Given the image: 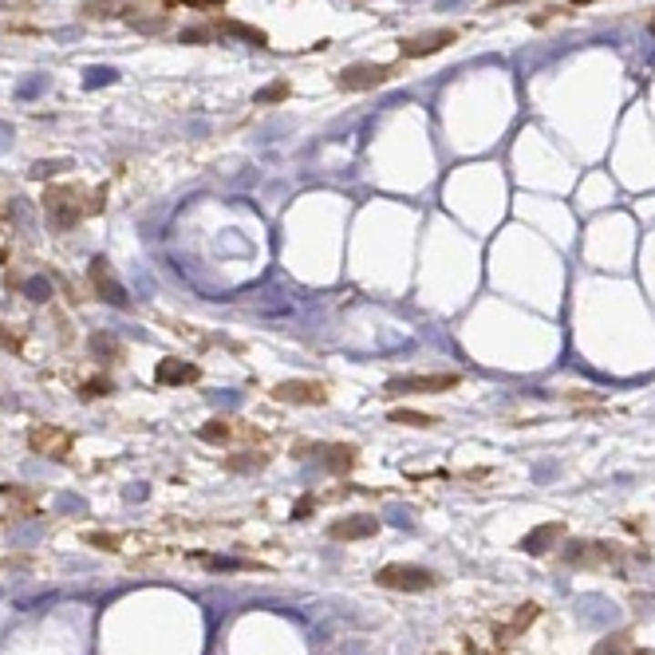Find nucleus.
Returning a JSON list of instances; mask_svg holds the SVG:
<instances>
[{
  "instance_id": "13",
  "label": "nucleus",
  "mask_w": 655,
  "mask_h": 655,
  "mask_svg": "<svg viewBox=\"0 0 655 655\" xmlns=\"http://www.w3.org/2000/svg\"><path fill=\"white\" fill-rule=\"evenodd\" d=\"M320 462L332 470V474H348L352 466H355V458H360V450L355 446H348V443H332V446H320Z\"/></svg>"
},
{
  "instance_id": "17",
  "label": "nucleus",
  "mask_w": 655,
  "mask_h": 655,
  "mask_svg": "<svg viewBox=\"0 0 655 655\" xmlns=\"http://www.w3.org/2000/svg\"><path fill=\"white\" fill-rule=\"evenodd\" d=\"M233 431H237V426H233V423H225V419H218V423H206V426H201V431H198V435H201V438H206V443H225V438H233Z\"/></svg>"
},
{
  "instance_id": "1",
  "label": "nucleus",
  "mask_w": 655,
  "mask_h": 655,
  "mask_svg": "<svg viewBox=\"0 0 655 655\" xmlns=\"http://www.w3.org/2000/svg\"><path fill=\"white\" fill-rule=\"evenodd\" d=\"M44 210L59 230H67V225H76L87 218V213L99 210V198H87V189H79V186H52V189H44Z\"/></svg>"
},
{
  "instance_id": "2",
  "label": "nucleus",
  "mask_w": 655,
  "mask_h": 655,
  "mask_svg": "<svg viewBox=\"0 0 655 655\" xmlns=\"http://www.w3.org/2000/svg\"><path fill=\"white\" fill-rule=\"evenodd\" d=\"M375 585L379 588H391V592H431L443 585V577L435 568H423V565H407V561H391L375 573Z\"/></svg>"
},
{
  "instance_id": "9",
  "label": "nucleus",
  "mask_w": 655,
  "mask_h": 655,
  "mask_svg": "<svg viewBox=\"0 0 655 655\" xmlns=\"http://www.w3.org/2000/svg\"><path fill=\"white\" fill-rule=\"evenodd\" d=\"M154 379H159L162 387H189V384H198L201 379V372H198V363L166 355V360H159V367H154Z\"/></svg>"
},
{
  "instance_id": "8",
  "label": "nucleus",
  "mask_w": 655,
  "mask_h": 655,
  "mask_svg": "<svg viewBox=\"0 0 655 655\" xmlns=\"http://www.w3.org/2000/svg\"><path fill=\"white\" fill-rule=\"evenodd\" d=\"M458 40V28H435V32H423V36H407V40H399V52L407 59H419V56H435L450 47Z\"/></svg>"
},
{
  "instance_id": "16",
  "label": "nucleus",
  "mask_w": 655,
  "mask_h": 655,
  "mask_svg": "<svg viewBox=\"0 0 655 655\" xmlns=\"http://www.w3.org/2000/svg\"><path fill=\"white\" fill-rule=\"evenodd\" d=\"M387 423H399V426H435L438 419H435V414H423V411L399 407V411H391V419H387Z\"/></svg>"
},
{
  "instance_id": "7",
  "label": "nucleus",
  "mask_w": 655,
  "mask_h": 655,
  "mask_svg": "<svg viewBox=\"0 0 655 655\" xmlns=\"http://www.w3.org/2000/svg\"><path fill=\"white\" fill-rule=\"evenodd\" d=\"M395 76L387 64H348L340 71V87L343 91H372V87H384V83Z\"/></svg>"
},
{
  "instance_id": "10",
  "label": "nucleus",
  "mask_w": 655,
  "mask_h": 655,
  "mask_svg": "<svg viewBox=\"0 0 655 655\" xmlns=\"http://www.w3.org/2000/svg\"><path fill=\"white\" fill-rule=\"evenodd\" d=\"M565 537V521H545V526L529 529L526 537H521V553L529 557H545L549 549H557V541Z\"/></svg>"
},
{
  "instance_id": "15",
  "label": "nucleus",
  "mask_w": 655,
  "mask_h": 655,
  "mask_svg": "<svg viewBox=\"0 0 655 655\" xmlns=\"http://www.w3.org/2000/svg\"><path fill=\"white\" fill-rule=\"evenodd\" d=\"M632 651V636L628 632H616V636H604L597 648H592V655H628Z\"/></svg>"
},
{
  "instance_id": "14",
  "label": "nucleus",
  "mask_w": 655,
  "mask_h": 655,
  "mask_svg": "<svg viewBox=\"0 0 655 655\" xmlns=\"http://www.w3.org/2000/svg\"><path fill=\"white\" fill-rule=\"evenodd\" d=\"M537 612H541V609H537V604H533V600H529V604H521L514 620H509V624L502 628V632H497V644H509V640H514V636H521V632H526V628H529L533 620H537Z\"/></svg>"
},
{
  "instance_id": "26",
  "label": "nucleus",
  "mask_w": 655,
  "mask_h": 655,
  "mask_svg": "<svg viewBox=\"0 0 655 655\" xmlns=\"http://www.w3.org/2000/svg\"><path fill=\"white\" fill-rule=\"evenodd\" d=\"M636 655H648V651H636Z\"/></svg>"
},
{
  "instance_id": "19",
  "label": "nucleus",
  "mask_w": 655,
  "mask_h": 655,
  "mask_svg": "<svg viewBox=\"0 0 655 655\" xmlns=\"http://www.w3.org/2000/svg\"><path fill=\"white\" fill-rule=\"evenodd\" d=\"M91 352H95V355H111V360H118V355H123L118 340H115V336H103V332H99V336H91Z\"/></svg>"
},
{
  "instance_id": "6",
  "label": "nucleus",
  "mask_w": 655,
  "mask_h": 655,
  "mask_svg": "<svg viewBox=\"0 0 655 655\" xmlns=\"http://www.w3.org/2000/svg\"><path fill=\"white\" fill-rule=\"evenodd\" d=\"M87 277H91V289L99 292V301L115 304V308H130V296H127L123 284L115 281L111 265H107V257H95V261H91V265H87Z\"/></svg>"
},
{
  "instance_id": "18",
  "label": "nucleus",
  "mask_w": 655,
  "mask_h": 655,
  "mask_svg": "<svg viewBox=\"0 0 655 655\" xmlns=\"http://www.w3.org/2000/svg\"><path fill=\"white\" fill-rule=\"evenodd\" d=\"M269 455H257V450H245V455H233L230 458V470H257V466H265Z\"/></svg>"
},
{
  "instance_id": "20",
  "label": "nucleus",
  "mask_w": 655,
  "mask_h": 655,
  "mask_svg": "<svg viewBox=\"0 0 655 655\" xmlns=\"http://www.w3.org/2000/svg\"><path fill=\"white\" fill-rule=\"evenodd\" d=\"M87 545H99V549H107V553H118L115 533H87Z\"/></svg>"
},
{
  "instance_id": "21",
  "label": "nucleus",
  "mask_w": 655,
  "mask_h": 655,
  "mask_svg": "<svg viewBox=\"0 0 655 655\" xmlns=\"http://www.w3.org/2000/svg\"><path fill=\"white\" fill-rule=\"evenodd\" d=\"M20 343H24L20 332H12L8 324H0V348H5V352H20Z\"/></svg>"
},
{
  "instance_id": "24",
  "label": "nucleus",
  "mask_w": 655,
  "mask_h": 655,
  "mask_svg": "<svg viewBox=\"0 0 655 655\" xmlns=\"http://www.w3.org/2000/svg\"><path fill=\"white\" fill-rule=\"evenodd\" d=\"M178 5H189V8H218L225 0H178Z\"/></svg>"
},
{
  "instance_id": "25",
  "label": "nucleus",
  "mask_w": 655,
  "mask_h": 655,
  "mask_svg": "<svg viewBox=\"0 0 655 655\" xmlns=\"http://www.w3.org/2000/svg\"><path fill=\"white\" fill-rule=\"evenodd\" d=\"M648 28H651V32H655V16H651V20H648Z\"/></svg>"
},
{
  "instance_id": "5",
  "label": "nucleus",
  "mask_w": 655,
  "mask_h": 655,
  "mask_svg": "<svg viewBox=\"0 0 655 655\" xmlns=\"http://www.w3.org/2000/svg\"><path fill=\"white\" fill-rule=\"evenodd\" d=\"M269 395L277 403H296V407H320V403H328V384H320V379H284Z\"/></svg>"
},
{
  "instance_id": "12",
  "label": "nucleus",
  "mask_w": 655,
  "mask_h": 655,
  "mask_svg": "<svg viewBox=\"0 0 655 655\" xmlns=\"http://www.w3.org/2000/svg\"><path fill=\"white\" fill-rule=\"evenodd\" d=\"M375 533H379V521L367 517V514H360V517H340V521H332V526H328V537H332V541H363V537H375Z\"/></svg>"
},
{
  "instance_id": "3",
  "label": "nucleus",
  "mask_w": 655,
  "mask_h": 655,
  "mask_svg": "<svg viewBox=\"0 0 655 655\" xmlns=\"http://www.w3.org/2000/svg\"><path fill=\"white\" fill-rule=\"evenodd\" d=\"M462 387L458 372H426V375H395L387 384L391 395H443V391Z\"/></svg>"
},
{
  "instance_id": "22",
  "label": "nucleus",
  "mask_w": 655,
  "mask_h": 655,
  "mask_svg": "<svg viewBox=\"0 0 655 655\" xmlns=\"http://www.w3.org/2000/svg\"><path fill=\"white\" fill-rule=\"evenodd\" d=\"M83 395L95 399V395H111V379H91V384H83Z\"/></svg>"
},
{
  "instance_id": "11",
  "label": "nucleus",
  "mask_w": 655,
  "mask_h": 655,
  "mask_svg": "<svg viewBox=\"0 0 655 655\" xmlns=\"http://www.w3.org/2000/svg\"><path fill=\"white\" fill-rule=\"evenodd\" d=\"M616 545H609V541H580V545H568V553H565V561L568 565H609V561H616Z\"/></svg>"
},
{
  "instance_id": "23",
  "label": "nucleus",
  "mask_w": 655,
  "mask_h": 655,
  "mask_svg": "<svg viewBox=\"0 0 655 655\" xmlns=\"http://www.w3.org/2000/svg\"><path fill=\"white\" fill-rule=\"evenodd\" d=\"M289 95V83H277V87H269V91H257V103H277Z\"/></svg>"
},
{
  "instance_id": "4",
  "label": "nucleus",
  "mask_w": 655,
  "mask_h": 655,
  "mask_svg": "<svg viewBox=\"0 0 655 655\" xmlns=\"http://www.w3.org/2000/svg\"><path fill=\"white\" fill-rule=\"evenodd\" d=\"M28 450L40 458H67L71 455V431L67 426H56V423H40L28 431Z\"/></svg>"
}]
</instances>
